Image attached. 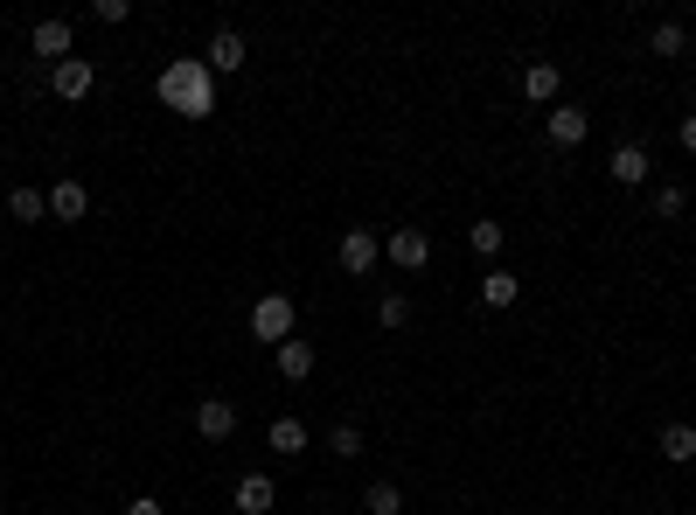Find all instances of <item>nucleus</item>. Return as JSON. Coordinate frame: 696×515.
Masks as SVG:
<instances>
[{
    "instance_id": "nucleus-1",
    "label": "nucleus",
    "mask_w": 696,
    "mask_h": 515,
    "mask_svg": "<svg viewBox=\"0 0 696 515\" xmlns=\"http://www.w3.org/2000/svg\"><path fill=\"white\" fill-rule=\"evenodd\" d=\"M154 91H161L167 112H181V119H210L216 112V70L202 63V56H175V63L154 78Z\"/></svg>"
},
{
    "instance_id": "nucleus-2",
    "label": "nucleus",
    "mask_w": 696,
    "mask_h": 515,
    "mask_svg": "<svg viewBox=\"0 0 696 515\" xmlns=\"http://www.w3.org/2000/svg\"><path fill=\"white\" fill-rule=\"evenodd\" d=\"M251 335L266 341V349H279V341H293V293H266L251 307Z\"/></svg>"
},
{
    "instance_id": "nucleus-3",
    "label": "nucleus",
    "mask_w": 696,
    "mask_h": 515,
    "mask_svg": "<svg viewBox=\"0 0 696 515\" xmlns=\"http://www.w3.org/2000/svg\"><path fill=\"white\" fill-rule=\"evenodd\" d=\"M49 91H56L63 105H84L91 91H98V63H91V56H70V63H56V70H49Z\"/></svg>"
},
{
    "instance_id": "nucleus-4",
    "label": "nucleus",
    "mask_w": 696,
    "mask_h": 515,
    "mask_svg": "<svg viewBox=\"0 0 696 515\" xmlns=\"http://www.w3.org/2000/svg\"><path fill=\"white\" fill-rule=\"evenodd\" d=\"M384 258L398 265V272H425V265H432V237L418 231V223H404V231L384 237Z\"/></svg>"
},
{
    "instance_id": "nucleus-5",
    "label": "nucleus",
    "mask_w": 696,
    "mask_h": 515,
    "mask_svg": "<svg viewBox=\"0 0 696 515\" xmlns=\"http://www.w3.org/2000/svg\"><path fill=\"white\" fill-rule=\"evenodd\" d=\"M376 258H384V237L363 231V223H349V237H342V272H349V279H369Z\"/></svg>"
},
{
    "instance_id": "nucleus-6",
    "label": "nucleus",
    "mask_w": 696,
    "mask_h": 515,
    "mask_svg": "<svg viewBox=\"0 0 696 515\" xmlns=\"http://www.w3.org/2000/svg\"><path fill=\"white\" fill-rule=\"evenodd\" d=\"M28 43H35V56H49V70L78 56V43H70V22H63V14H49V22H35V35H28Z\"/></svg>"
},
{
    "instance_id": "nucleus-7",
    "label": "nucleus",
    "mask_w": 696,
    "mask_h": 515,
    "mask_svg": "<svg viewBox=\"0 0 696 515\" xmlns=\"http://www.w3.org/2000/svg\"><path fill=\"white\" fill-rule=\"evenodd\" d=\"M244 56H251V43H244L237 28H216V35H210V49H202V63H210L216 78H231V70H244Z\"/></svg>"
},
{
    "instance_id": "nucleus-8",
    "label": "nucleus",
    "mask_w": 696,
    "mask_h": 515,
    "mask_svg": "<svg viewBox=\"0 0 696 515\" xmlns=\"http://www.w3.org/2000/svg\"><path fill=\"white\" fill-rule=\"evenodd\" d=\"M272 362H279V376H286V384H307L321 355H314V341H307V335H293V341H279V349H272Z\"/></svg>"
},
{
    "instance_id": "nucleus-9",
    "label": "nucleus",
    "mask_w": 696,
    "mask_h": 515,
    "mask_svg": "<svg viewBox=\"0 0 696 515\" xmlns=\"http://www.w3.org/2000/svg\"><path fill=\"white\" fill-rule=\"evenodd\" d=\"M543 132H551V147H586V132H592V112H578V105H557L551 119H543Z\"/></svg>"
},
{
    "instance_id": "nucleus-10",
    "label": "nucleus",
    "mask_w": 696,
    "mask_h": 515,
    "mask_svg": "<svg viewBox=\"0 0 696 515\" xmlns=\"http://www.w3.org/2000/svg\"><path fill=\"white\" fill-rule=\"evenodd\" d=\"M49 216H56V223H84V216H91V188H84V182H56V188H49Z\"/></svg>"
},
{
    "instance_id": "nucleus-11",
    "label": "nucleus",
    "mask_w": 696,
    "mask_h": 515,
    "mask_svg": "<svg viewBox=\"0 0 696 515\" xmlns=\"http://www.w3.org/2000/svg\"><path fill=\"white\" fill-rule=\"evenodd\" d=\"M606 175H613L620 188H641V182H648V147H634V140H627V147H613Z\"/></svg>"
},
{
    "instance_id": "nucleus-12",
    "label": "nucleus",
    "mask_w": 696,
    "mask_h": 515,
    "mask_svg": "<svg viewBox=\"0 0 696 515\" xmlns=\"http://www.w3.org/2000/svg\"><path fill=\"white\" fill-rule=\"evenodd\" d=\"M272 502H279V488L266 473H244L237 481V515H272Z\"/></svg>"
},
{
    "instance_id": "nucleus-13",
    "label": "nucleus",
    "mask_w": 696,
    "mask_h": 515,
    "mask_svg": "<svg viewBox=\"0 0 696 515\" xmlns=\"http://www.w3.org/2000/svg\"><path fill=\"white\" fill-rule=\"evenodd\" d=\"M196 432L202 438H231L237 432V405H231V397H210V405L196 411Z\"/></svg>"
},
{
    "instance_id": "nucleus-14",
    "label": "nucleus",
    "mask_w": 696,
    "mask_h": 515,
    "mask_svg": "<svg viewBox=\"0 0 696 515\" xmlns=\"http://www.w3.org/2000/svg\"><path fill=\"white\" fill-rule=\"evenodd\" d=\"M557 84H564V70H557V63H530V70H522V98H530V105H551V98H557Z\"/></svg>"
},
{
    "instance_id": "nucleus-15",
    "label": "nucleus",
    "mask_w": 696,
    "mask_h": 515,
    "mask_svg": "<svg viewBox=\"0 0 696 515\" xmlns=\"http://www.w3.org/2000/svg\"><path fill=\"white\" fill-rule=\"evenodd\" d=\"M654 446H662V460L689 467V460H696V425H662V438H654Z\"/></svg>"
},
{
    "instance_id": "nucleus-16",
    "label": "nucleus",
    "mask_w": 696,
    "mask_h": 515,
    "mask_svg": "<svg viewBox=\"0 0 696 515\" xmlns=\"http://www.w3.org/2000/svg\"><path fill=\"white\" fill-rule=\"evenodd\" d=\"M8 216H14V223H43V216H49V188H14V196H8Z\"/></svg>"
},
{
    "instance_id": "nucleus-17",
    "label": "nucleus",
    "mask_w": 696,
    "mask_h": 515,
    "mask_svg": "<svg viewBox=\"0 0 696 515\" xmlns=\"http://www.w3.org/2000/svg\"><path fill=\"white\" fill-rule=\"evenodd\" d=\"M516 293H522V285H516V272H502V265H495V272H481V300H487V307H516Z\"/></svg>"
},
{
    "instance_id": "nucleus-18",
    "label": "nucleus",
    "mask_w": 696,
    "mask_h": 515,
    "mask_svg": "<svg viewBox=\"0 0 696 515\" xmlns=\"http://www.w3.org/2000/svg\"><path fill=\"white\" fill-rule=\"evenodd\" d=\"M272 453H286V460H299V453H307V425H299V418H272Z\"/></svg>"
},
{
    "instance_id": "nucleus-19",
    "label": "nucleus",
    "mask_w": 696,
    "mask_h": 515,
    "mask_svg": "<svg viewBox=\"0 0 696 515\" xmlns=\"http://www.w3.org/2000/svg\"><path fill=\"white\" fill-rule=\"evenodd\" d=\"M363 508H369V515H404V488H398V481H369Z\"/></svg>"
},
{
    "instance_id": "nucleus-20",
    "label": "nucleus",
    "mask_w": 696,
    "mask_h": 515,
    "mask_svg": "<svg viewBox=\"0 0 696 515\" xmlns=\"http://www.w3.org/2000/svg\"><path fill=\"white\" fill-rule=\"evenodd\" d=\"M502 237H509V231H502V223H495V216H481V223H474V231H467V244H474V251H481V258H495V251H502Z\"/></svg>"
},
{
    "instance_id": "nucleus-21",
    "label": "nucleus",
    "mask_w": 696,
    "mask_h": 515,
    "mask_svg": "<svg viewBox=\"0 0 696 515\" xmlns=\"http://www.w3.org/2000/svg\"><path fill=\"white\" fill-rule=\"evenodd\" d=\"M683 43H689V35H683V22H662V28L648 35V49H654V56H683Z\"/></svg>"
},
{
    "instance_id": "nucleus-22",
    "label": "nucleus",
    "mask_w": 696,
    "mask_h": 515,
    "mask_svg": "<svg viewBox=\"0 0 696 515\" xmlns=\"http://www.w3.org/2000/svg\"><path fill=\"white\" fill-rule=\"evenodd\" d=\"M376 320H384V328H404V320H411V300H404V293H384V300H376Z\"/></svg>"
},
{
    "instance_id": "nucleus-23",
    "label": "nucleus",
    "mask_w": 696,
    "mask_h": 515,
    "mask_svg": "<svg viewBox=\"0 0 696 515\" xmlns=\"http://www.w3.org/2000/svg\"><path fill=\"white\" fill-rule=\"evenodd\" d=\"M328 446L342 453V460H355V453H363V432H355V425H334V432H328Z\"/></svg>"
},
{
    "instance_id": "nucleus-24",
    "label": "nucleus",
    "mask_w": 696,
    "mask_h": 515,
    "mask_svg": "<svg viewBox=\"0 0 696 515\" xmlns=\"http://www.w3.org/2000/svg\"><path fill=\"white\" fill-rule=\"evenodd\" d=\"M91 14H98V22H105V28H119V22H126V14H133V0H98V8H91Z\"/></svg>"
},
{
    "instance_id": "nucleus-25",
    "label": "nucleus",
    "mask_w": 696,
    "mask_h": 515,
    "mask_svg": "<svg viewBox=\"0 0 696 515\" xmlns=\"http://www.w3.org/2000/svg\"><path fill=\"white\" fill-rule=\"evenodd\" d=\"M654 216H683V188H654Z\"/></svg>"
},
{
    "instance_id": "nucleus-26",
    "label": "nucleus",
    "mask_w": 696,
    "mask_h": 515,
    "mask_svg": "<svg viewBox=\"0 0 696 515\" xmlns=\"http://www.w3.org/2000/svg\"><path fill=\"white\" fill-rule=\"evenodd\" d=\"M126 515H167V508L154 502V494H133V502H126Z\"/></svg>"
},
{
    "instance_id": "nucleus-27",
    "label": "nucleus",
    "mask_w": 696,
    "mask_h": 515,
    "mask_svg": "<svg viewBox=\"0 0 696 515\" xmlns=\"http://www.w3.org/2000/svg\"><path fill=\"white\" fill-rule=\"evenodd\" d=\"M683 147H689V154H696V112H689V119H683Z\"/></svg>"
}]
</instances>
